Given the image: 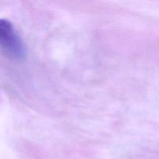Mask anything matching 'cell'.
<instances>
[{"label":"cell","instance_id":"cell-1","mask_svg":"<svg viewBox=\"0 0 159 159\" xmlns=\"http://www.w3.org/2000/svg\"><path fill=\"white\" fill-rule=\"evenodd\" d=\"M0 47L13 58H23L26 54L23 41L16 33L12 23L5 19H0Z\"/></svg>","mask_w":159,"mask_h":159}]
</instances>
